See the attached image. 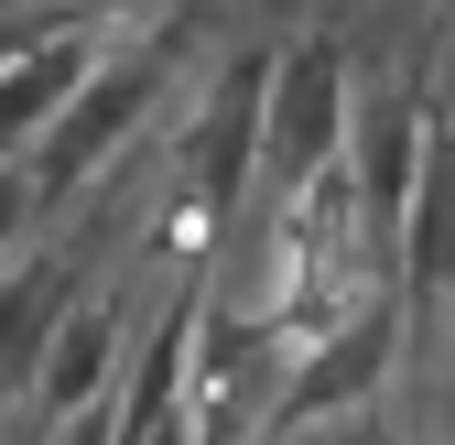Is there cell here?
<instances>
[{
	"label": "cell",
	"instance_id": "obj_1",
	"mask_svg": "<svg viewBox=\"0 0 455 445\" xmlns=\"http://www.w3.org/2000/svg\"><path fill=\"white\" fill-rule=\"evenodd\" d=\"M163 87H174V54H163V44H98L87 87L54 109V131L33 142V185H44V206H76V196L108 174V163H120V152L152 131Z\"/></svg>",
	"mask_w": 455,
	"mask_h": 445
},
{
	"label": "cell",
	"instance_id": "obj_2",
	"mask_svg": "<svg viewBox=\"0 0 455 445\" xmlns=\"http://www.w3.org/2000/svg\"><path fill=\"white\" fill-rule=\"evenodd\" d=\"M347 131H358L347 44H336V33L282 44V66H271V109H260V206L293 196V185H315L325 163H347Z\"/></svg>",
	"mask_w": 455,
	"mask_h": 445
},
{
	"label": "cell",
	"instance_id": "obj_3",
	"mask_svg": "<svg viewBox=\"0 0 455 445\" xmlns=\"http://www.w3.org/2000/svg\"><path fill=\"white\" fill-rule=\"evenodd\" d=\"M390 337H402V304L379 294V304H358L347 326H325L315 348H293V369H282L260 434H315V424H336V413H369L379 369H390Z\"/></svg>",
	"mask_w": 455,
	"mask_h": 445
},
{
	"label": "cell",
	"instance_id": "obj_4",
	"mask_svg": "<svg viewBox=\"0 0 455 445\" xmlns=\"http://www.w3.org/2000/svg\"><path fill=\"white\" fill-rule=\"evenodd\" d=\"M120 369H131V326H120V304L76 283V304L54 315V348H44V369H33V413L66 424V413H87V402L120 392Z\"/></svg>",
	"mask_w": 455,
	"mask_h": 445
},
{
	"label": "cell",
	"instance_id": "obj_5",
	"mask_svg": "<svg viewBox=\"0 0 455 445\" xmlns=\"http://www.w3.org/2000/svg\"><path fill=\"white\" fill-rule=\"evenodd\" d=\"M66 304H76V271H66L54 239H33L12 271H0V402H33V369H44Z\"/></svg>",
	"mask_w": 455,
	"mask_h": 445
},
{
	"label": "cell",
	"instance_id": "obj_6",
	"mask_svg": "<svg viewBox=\"0 0 455 445\" xmlns=\"http://www.w3.org/2000/svg\"><path fill=\"white\" fill-rule=\"evenodd\" d=\"M87 66H98V33H87V22L44 33L33 54H12V66H0V163H33V142L54 131V109L87 87Z\"/></svg>",
	"mask_w": 455,
	"mask_h": 445
},
{
	"label": "cell",
	"instance_id": "obj_7",
	"mask_svg": "<svg viewBox=\"0 0 455 445\" xmlns=\"http://www.w3.org/2000/svg\"><path fill=\"white\" fill-rule=\"evenodd\" d=\"M402 283L423 304H455V120L423 131V174L402 206Z\"/></svg>",
	"mask_w": 455,
	"mask_h": 445
},
{
	"label": "cell",
	"instance_id": "obj_8",
	"mask_svg": "<svg viewBox=\"0 0 455 445\" xmlns=\"http://www.w3.org/2000/svg\"><path fill=\"white\" fill-rule=\"evenodd\" d=\"M44 217H54V206H44V185H33V163H0V271L44 239Z\"/></svg>",
	"mask_w": 455,
	"mask_h": 445
},
{
	"label": "cell",
	"instance_id": "obj_9",
	"mask_svg": "<svg viewBox=\"0 0 455 445\" xmlns=\"http://www.w3.org/2000/svg\"><path fill=\"white\" fill-rule=\"evenodd\" d=\"M44 445H120V392L87 402V413H66V424H44Z\"/></svg>",
	"mask_w": 455,
	"mask_h": 445
}]
</instances>
